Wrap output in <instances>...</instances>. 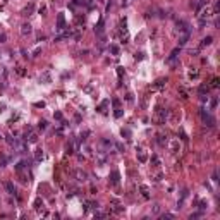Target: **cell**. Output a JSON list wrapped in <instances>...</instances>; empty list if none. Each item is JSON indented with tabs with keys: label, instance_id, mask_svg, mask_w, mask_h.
<instances>
[{
	"label": "cell",
	"instance_id": "obj_39",
	"mask_svg": "<svg viewBox=\"0 0 220 220\" xmlns=\"http://www.w3.org/2000/svg\"><path fill=\"white\" fill-rule=\"evenodd\" d=\"M40 14H41V16L46 14V5H41V7H40Z\"/></svg>",
	"mask_w": 220,
	"mask_h": 220
},
{
	"label": "cell",
	"instance_id": "obj_31",
	"mask_svg": "<svg viewBox=\"0 0 220 220\" xmlns=\"http://www.w3.org/2000/svg\"><path fill=\"white\" fill-rule=\"evenodd\" d=\"M198 76H199L198 71H189V78L191 79H198Z\"/></svg>",
	"mask_w": 220,
	"mask_h": 220
},
{
	"label": "cell",
	"instance_id": "obj_19",
	"mask_svg": "<svg viewBox=\"0 0 220 220\" xmlns=\"http://www.w3.org/2000/svg\"><path fill=\"white\" fill-rule=\"evenodd\" d=\"M95 33L96 34H102V33H103V19H100V22L95 26Z\"/></svg>",
	"mask_w": 220,
	"mask_h": 220
},
{
	"label": "cell",
	"instance_id": "obj_14",
	"mask_svg": "<svg viewBox=\"0 0 220 220\" xmlns=\"http://www.w3.org/2000/svg\"><path fill=\"white\" fill-rule=\"evenodd\" d=\"M31 31H33V29H31V26H29V24H22L21 26V34H22V36L31 34Z\"/></svg>",
	"mask_w": 220,
	"mask_h": 220
},
{
	"label": "cell",
	"instance_id": "obj_10",
	"mask_svg": "<svg viewBox=\"0 0 220 220\" xmlns=\"http://www.w3.org/2000/svg\"><path fill=\"white\" fill-rule=\"evenodd\" d=\"M169 148H170L172 153H177L179 148H181V145H179V139H170V143H169Z\"/></svg>",
	"mask_w": 220,
	"mask_h": 220
},
{
	"label": "cell",
	"instance_id": "obj_25",
	"mask_svg": "<svg viewBox=\"0 0 220 220\" xmlns=\"http://www.w3.org/2000/svg\"><path fill=\"white\" fill-rule=\"evenodd\" d=\"M217 105H218V100H217V96H215V98H212V102H210V110H215Z\"/></svg>",
	"mask_w": 220,
	"mask_h": 220
},
{
	"label": "cell",
	"instance_id": "obj_34",
	"mask_svg": "<svg viewBox=\"0 0 220 220\" xmlns=\"http://www.w3.org/2000/svg\"><path fill=\"white\" fill-rule=\"evenodd\" d=\"M38 129L45 131V129H46V122H45V121H40V124H38Z\"/></svg>",
	"mask_w": 220,
	"mask_h": 220
},
{
	"label": "cell",
	"instance_id": "obj_1",
	"mask_svg": "<svg viewBox=\"0 0 220 220\" xmlns=\"http://www.w3.org/2000/svg\"><path fill=\"white\" fill-rule=\"evenodd\" d=\"M167 117H169V110H165V108H158V110H155V115H153V122L158 126L165 124Z\"/></svg>",
	"mask_w": 220,
	"mask_h": 220
},
{
	"label": "cell",
	"instance_id": "obj_46",
	"mask_svg": "<svg viewBox=\"0 0 220 220\" xmlns=\"http://www.w3.org/2000/svg\"><path fill=\"white\" fill-rule=\"evenodd\" d=\"M129 134H131V133H129V129H122V136L129 138Z\"/></svg>",
	"mask_w": 220,
	"mask_h": 220
},
{
	"label": "cell",
	"instance_id": "obj_21",
	"mask_svg": "<svg viewBox=\"0 0 220 220\" xmlns=\"http://www.w3.org/2000/svg\"><path fill=\"white\" fill-rule=\"evenodd\" d=\"M41 208H43V199L36 198V199H34V210H41Z\"/></svg>",
	"mask_w": 220,
	"mask_h": 220
},
{
	"label": "cell",
	"instance_id": "obj_3",
	"mask_svg": "<svg viewBox=\"0 0 220 220\" xmlns=\"http://www.w3.org/2000/svg\"><path fill=\"white\" fill-rule=\"evenodd\" d=\"M55 29H57L58 33L66 29V16H64V12H58V16H57V24H55Z\"/></svg>",
	"mask_w": 220,
	"mask_h": 220
},
{
	"label": "cell",
	"instance_id": "obj_4",
	"mask_svg": "<svg viewBox=\"0 0 220 220\" xmlns=\"http://www.w3.org/2000/svg\"><path fill=\"white\" fill-rule=\"evenodd\" d=\"M189 36H191V31L187 29V31H182V33H179V46H184L187 43V40H189Z\"/></svg>",
	"mask_w": 220,
	"mask_h": 220
},
{
	"label": "cell",
	"instance_id": "obj_36",
	"mask_svg": "<svg viewBox=\"0 0 220 220\" xmlns=\"http://www.w3.org/2000/svg\"><path fill=\"white\" fill-rule=\"evenodd\" d=\"M7 41V34L5 33H0V43H5Z\"/></svg>",
	"mask_w": 220,
	"mask_h": 220
},
{
	"label": "cell",
	"instance_id": "obj_20",
	"mask_svg": "<svg viewBox=\"0 0 220 220\" xmlns=\"http://www.w3.org/2000/svg\"><path fill=\"white\" fill-rule=\"evenodd\" d=\"M108 107V100H103V102H102V103H100V107L96 108V110H98L100 114H105V108Z\"/></svg>",
	"mask_w": 220,
	"mask_h": 220
},
{
	"label": "cell",
	"instance_id": "obj_6",
	"mask_svg": "<svg viewBox=\"0 0 220 220\" xmlns=\"http://www.w3.org/2000/svg\"><path fill=\"white\" fill-rule=\"evenodd\" d=\"M175 28H177L179 33H182V31H187V29H189V24H187L186 21H182V19H177V21H175Z\"/></svg>",
	"mask_w": 220,
	"mask_h": 220
},
{
	"label": "cell",
	"instance_id": "obj_5",
	"mask_svg": "<svg viewBox=\"0 0 220 220\" xmlns=\"http://www.w3.org/2000/svg\"><path fill=\"white\" fill-rule=\"evenodd\" d=\"M212 16H213V9H210V7L201 9V12H199V19H203V21H206L208 17H212Z\"/></svg>",
	"mask_w": 220,
	"mask_h": 220
},
{
	"label": "cell",
	"instance_id": "obj_28",
	"mask_svg": "<svg viewBox=\"0 0 220 220\" xmlns=\"http://www.w3.org/2000/svg\"><path fill=\"white\" fill-rule=\"evenodd\" d=\"M114 115H115V119H121V117H122V108H121V107H117V108H115V112H114Z\"/></svg>",
	"mask_w": 220,
	"mask_h": 220
},
{
	"label": "cell",
	"instance_id": "obj_45",
	"mask_svg": "<svg viewBox=\"0 0 220 220\" xmlns=\"http://www.w3.org/2000/svg\"><path fill=\"white\" fill-rule=\"evenodd\" d=\"M34 107H38V108L45 107V102H36V103H34Z\"/></svg>",
	"mask_w": 220,
	"mask_h": 220
},
{
	"label": "cell",
	"instance_id": "obj_38",
	"mask_svg": "<svg viewBox=\"0 0 220 220\" xmlns=\"http://www.w3.org/2000/svg\"><path fill=\"white\" fill-rule=\"evenodd\" d=\"M112 105H114V107H115V108L119 107V105H121V102H119V98H114V100H112Z\"/></svg>",
	"mask_w": 220,
	"mask_h": 220
},
{
	"label": "cell",
	"instance_id": "obj_24",
	"mask_svg": "<svg viewBox=\"0 0 220 220\" xmlns=\"http://www.w3.org/2000/svg\"><path fill=\"white\" fill-rule=\"evenodd\" d=\"M108 50H110V52H112L114 55H119V46H117V45H114V43H112L110 46H108Z\"/></svg>",
	"mask_w": 220,
	"mask_h": 220
},
{
	"label": "cell",
	"instance_id": "obj_42",
	"mask_svg": "<svg viewBox=\"0 0 220 220\" xmlns=\"http://www.w3.org/2000/svg\"><path fill=\"white\" fill-rule=\"evenodd\" d=\"M153 213H155V215L160 213V205H155V206H153Z\"/></svg>",
	"mask_w": 220,
	"mask_h": 220
},
{
	"label": "cell",
	"instance_id": "obj_13",
	"mask_svg": "<svg viewBox=\"0 0 220 220\" xmlns=\"http://www.w3.org/2000/svg\"><path fill=\"white\" fill-rule=\"evenodd\" d=\"M212 41H213V38H212V36L203 38V40H201V43H199V50L205 48V46H208V45H212Z\"/></svg>",
	"mask_w": 220,
	"mask_h": 220
},
{
	"label": "cell",
	"instance_id": "obj_43",
	"mask_svg": "<svg viewBox=\"0 0 220 220\" xmlns=\"http://www.w3.org/2000/svg\"><path fill=\"white\" fill-rule=\"evenodd\" d=\"M50 79V76H48V72H46V74H43L41 78H40V81H48Z\"/></svg>",
	"mask_w": 220,
	"mask_h": 220
},
{
	"label": "cell",
	"instance_id": "obj_15",
	"mask_svg": "<svg viewBox=\"0 0 220 220\" xmlns=\"http://www.w3.org/2000/svg\"><path fill=\"white\" fill-rule=\"evenodd\" d=\"M4 186H5V189H7V193H9V194H16V187H14V184L10 182V181H7V182H5Z\"/></svg>",
	"mask_w": 220,
	"mask_h": 220
},
{
	"label": "cell",
	"instance_id": "obj_44",
	"mask_svg": "<svg viewBox=\"0 0 220 220\" xmlns=\"http://www.w3.org/2000/svg\"><path fill=\"white\" fill-rule=\"evenodd\" d=\"M55 119H57V121H62V114H60V112H55Z\"/></svg>",
	"mask_w": 220,
	"mask_h": 220
},
{
	"label": "cell",
	"instance_id": "obj_40",
	"mask_svg": "<svg viewBox=\"0 0 220 220\" xmlns=\"http://www.w3.org/2000/svg\"><path fill=\"white\" fill-rule=\"evenodd\" d=\"M16 72H17L19 76H24V69H22V67H17V69H16Z\"/></svg>",
	"mask_w": 220,
	"mask_h": 220
},
{
	"label": "cell",
	"instance_id": "obj_35",
	"mask_svg": "<svg viewBox=\"0 0 220 220\" xmlns=\"http://www.w3.org/2000/svg\"><path fill=\"white\" fill-rule=\"evenodd\" d=\"M5 165H7V158L2 155V157H0V167H5Z\"/></svg>",
	"mask_w": 220,
	"mask_h": 220
},
{
	"label": "cell",
	"instance_id": "obj_2",
	"mask_svg": "<svg viewBox=\"0 0 220 220\" xmlns=\"http://www.w3.org/2000/svg\"><path fill=\"white\" fill-rule=\"evenodd\" d=\"M199 115H201V121H203L205 126H208V127H213V126H215V117H213L210 112H206L205 108L199 110Z\"/></svg>",
	"mask_w": 220,
	"mask_h": 220
},
{
	"label": "cell",
	"instance_id": "obj_27",
	"mask_svg": "<svg viewBox=\"0 0 220 220\" xmlns=\"http://www.w3.org/2000/svg\"><path fill=\"white\" fill-rule=\"evenodd\" d=\"M179 95H181V98H184V100L189 98V95H187V91L184 90V88H181V90H179Z\"/></svg>",
	"mask_w": 220,
	"mask_h": 220
},
{
	"label": "cell",
	"instance_id": "obj_11",
	"mask_svg": "<svg viewBox=\"0 0 220 220\" xmlns=\"http://www.w3.org/2000/svg\"><path fill=\"white\" fill-rule=\"evenodd\" d=\"M138 162H141V163L148 162V153H146L145 150H139V151H138Z\"/></svg>",
	"mask_w": 220,
	"mask_h": 220
},
{
	"label": "cell",
	"instance_id": "obj_8",
	"mask_svg": "<svg viewBox=\"0 0 220 220\" xmlns=\"http://www.w3.org/2000/svg\"><path fill=\"white\" fill-rule=\"evenodd\" d=\"M74 175H76V179H78V181H81V182L88 181V172L83 170V169H78V170L74 172Z\"/></svg>",
	"mask_w": 220,
	"mask_h": 220
},
{
	"label": "cell",
	"instance_id": "obj_51",
	"mask_svg": "<svg viewBox=\"0 0 220 220\" xmlns=\"http://www.w3.org/2000/svg\"><path fill=\"white\" fill-rule=\"evenodd\" d=\"M126 100H127V102H133V95H131V93H127V96H126Z\"/></svg>",
	"mask_w": 220,
	"mask_h": 220
},
{
	"label": "cell",
	"instance_id": "obj_33",
	"mask_svg": "<svg viewBox=\"0 0 220 220\" xmlns=\"http://www.w3.org/2000/svg\"><path fill=\"white\" fill-rule=\"evenodd\" d=\"M117 76H119V79L124 76V67H117Z\"/></svg>",
	"mask_w": 220,
	"mask_h": 220
},
{
	"label": "cell",
	"instance_id": "obj_22",
	"mask_svg": "<svg viewBox=\"0 0 220 220\" xmlns=\"http://www.w3.org/2000/svg\"><path fill=\"white\" fill-rule=\"evenodd\" d=\"M218 84H220V79H218V78H213L208 88H213V90H217V88H218Z\"/></svg>",
	"mask_w": 220,
	"mask_h": 220
},
{
	"label": "cell",
	"instance_id": "obj_12",
	"mask_svg": "<svg viewBox=\"0 0 220 220\" xmlns=\"http://www.w3.org/2000/svg\"><path fill=\"white\" fill-rule=\"evenodd\" d=\"M139 191H141V196L145 199H150V189H148V186L141 184V186H139Z\"/></svg>",
	"mask_w": 220,
	"mask_h": 220
},
{
	"label": "cell",
	"instance_id": "obj_23",
	"mask_svg": "<svg viewBox=\"0 0 220 220\" xmlns=\"http://www.w3.org/2000/svg\"><path fill=\"white\" fill-rule=\"evenodd\" d=\"M34 160H36V162L43 160V150H36V153H34Z\"/></svg>",
	"mask_w": 220,
	"mask_h": 220
},
{
	"label": "cell",
	"instance_id": "obj_48",
	"mask_svg": "<svg viewBox=\"0 0 220 220\" xmlns=\"http://www.w3.org/2000/svg\"><path fill=\"white\" fill-rule=\"evenodd\" d=\"M93 2H95V0H84V4H86L88 7H91V5H93Z\"/></svg>",
	"mask_w": 220,
	"mask_h": 220
},
{
	"label": "cell",
	"instance_id": "obj_30",
	"mask_svg": "<svg viewBox=\"0 0 220 220\" xmlns=\"http://www.w3.org/2000/svg\"><path fill=\"white\" fill-rule=\"evenodd\" d=\"M206 206H208V203L206 201H199V212H205V210H206Z\"/></svg>",
	"mask_w": 220,
	"mask_h": 220
},
{
	"label": "cell",
	"instance_id": "obj_47",
	"mask_svg": "<svg viewBox=\"0 0 220 220\" xmlns=\"http://www.w3.org/2000/svg\"><path fill=\"white\" fill-rule=\"evenodd\" d=\"M181 136H182V141H187V136H186V133H184L182 129H181Z\"/></svg>",
	"mask_w": 220,
	"mask_h": 220
},
{
	"label": "cell",
	"instance_id": "obj_17",
	"mask_svg": "<svg viewBox=\"0 0 220 220\" xmlns=\"http://www.w3.org/2000/svg\"><path fill=\"white\" fill-rule=\"evenodd\" d=\"M165 83H167V79H158V81H157V83H155L151 88H153V90H160V88L165 86Z\"/></svg>",
	"mask_w": 220,
	"mask_h": 220
},
{
	"label": "cell",
	"instance_id": "obj_16",
	"mask_svg": "<svg viewBox=\"0 0 220 220\" xmlns=\"http://www.w3.org/2000/svg\"><path fill=\"white\" fill-rule=\"evenodd\" d=\"M33 10H34V4H29L28 7L22 9V14H24V16H31V14H33Z\"/></svg>",
	"mask_w": 220,
	"mask_h": 220
},
{
	"label": "cell",
	"instance_id": "obj_50",
	"mask_svg": "<svg viewBox=\"0 0 220 220\" xmlns=\"http://www.w3.org/2000/svg\"><path fill=\"white\" fill-rule=\"evenodd\" d=\"M4 110H5V103H4V102H2V103H0V114L4 112Z\"/></svg>",
	"mask_w": 220,
	"mask_h": 220
},
{
	"label": "cell",
	"instance_id": "obj_37",
	"mask_svg": "<svg viewBox=\"0 0 220 220\" xmlns=\"http://www.w3.org/2000/svg\"><path fill=\"white\" fill-rule=\"evenodd\" d=\"M115 148L119 150V151H124V150H126V148H124V145H122V143H115Z\"/></svg>",
	"mask_w": 220,
	"mask_h": 220
},
{
	"label": "cell",
	"instance_id": "obj_32",
	"mask_svg": "<svg viewBox=\"0 0 220 220\" xmlns=\"http://www.w3.org/2000/svg\"><path fill=\"white\" fill-rule=\"evenodd\" d=\"M67 153H69V155H72V153H74V145H72V143H71V145H67Z\"/></svg>",
	"mask_w": 220,
	"mask_h": 220
},
{
	"label": "cell",
	"instance_id": "obj_18",
	"mask_svg": "<svg viewBox=\"0 0 220 220\" xmlns=\"http://www.w3.org/2000/svg\"><path fill=\"white\" fill-rule=\"evenodd\" d=\"M157 138H158V139H157V143H158V145H160V146H165V143H167V136H165V134H162V133H160Z\"/></svg>",
	"mask_w": 220,
	"mask_h": 220
},
{
	"label": "cell",
	"instance_id": "obj_7",
	"mask_svg": "<svg viewBox=\"0 0 220 220\" xmlns=\"http://www.w3.org/2000/svg\"><path fill=\"white\" fill-rule=\"evenodd\" d=\"M119 182H121V174H119V170H112V174H110V184H112V186H119Z\"/></svg>",
	"mask_w": 220,
	"mask_h": 220
},
{
	"label": "cell",
	"instance_id": "obj_41",
	"mask_svg": "<svg viewBox=\"0 0 220 220\" xmlns=\"http://www.w3.org/2000/svg\"><path fill=\"white\" fill-rule=\"evenodd\" d=\"M162 218H163V220H165V218H174V215H172V213H163Z\"/></svg>",
	"mask_w": 220,
	"mask_h": 220
},
{
	"label": "cell",
	"instance_id": "obj_49",
	"mask_svg": "<svg viewBox=\"0 0 220 220\" xmlns=\"http://www.w3.org/2000/svg\"><path fill=\"white\" fill-rule=\"evenodd\" d=\"M134 58H136V60H141V58H143V53H136V55H134Z\"/></svg>",
	"mask_w": 220,
	"mask_h": 220
},
{
	"label": "cell",
	"instance_id": "obj_26",
	"mask_svg": "<svg viewBox=\"0 0 220 220\" xmlns=\"http://www.w3.org/2000/svg\"><path fill=\"white\" fill-rule=\"evenodd\" d=\"M208 90H210V88H208V86H205V84H201L198 91H199V95H206V93H208Z\"/></svg>",
	"mask_w": 220,
	"mask_h": 220
},
{
	"label": "cell",
	"instance_id": "obj_29",
	"mask_svg": "<svg viewBox=\"0 0 220 220\" xmlns=\"http://www.w3.org/2000/svg\"><path fill=\"white\" fill-rule=\"evenodd\" d=\"M151 163H153V167H158V165H160V160H158L157 155H153V157H151Z\"/></svg>",
	"mask_w": 220,
	"mask_h": 220
},
{
	"label": "cell",
	"instance_id": "obj_52",
	"mask_svg": "<svg viewBox=\"0 0 220 220\" xmlns=\"http://www.w3.org/2000/svg\"><path fill=\"white\" fill-rule=\"evenodd\" d=\"M40 52H41V48L38 46V48H36V50H34V52H33V55H38V53H40Z\"/></svg>",
	"mask_w": 220,
	"mask_h": 220
},
{
	"label": "cell",
	"instance_id": "obj_9",
	"mask_svg": "<svg viewBox=\"0 0 220 220\" xmlns=\"http://www.w3.org/2000/svg\"><path fill=\"white\" fill-rule=\"evenodd\" d=\"M179 53H181V46H175V48L170 52V55L167 57V62H169V64H170V62H174L175 58H177V55H179Z\"/></svg>",
	"mask_w": 220,
	"mask_h": 220
}]
</instances>
